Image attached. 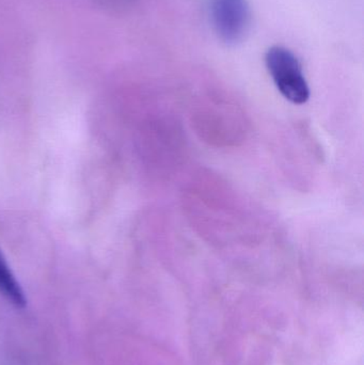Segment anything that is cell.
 <instances>
[{
  "instance_id": "cell-1",
  "label": "cell",
  "mask_w": 364,
  "mask_h": 365,
  "mask_svg": "<svg viewBox=\"0 0 364 365\" xmlns=\"http://www.w3.org/2000/svg\"><path fill=\"white\" fill-rule=\"evenodd\" d=\"M267 70L280 93L293 104L303 105L310 98V89L296 56L282 46H273L265 56Z\"/></svg>"
},
{
  "instance_id": "cell-2",
  "label": "cell",
  "mask_w": 364,
  "mask_h": 365,
  "mask_svg": "<svg viewBox=\"0 0 364 365\" xmlns=\"http://www.w3.org/2000/svg\"><path fill=\"white\" fill-rule=\"evenodd\" d=\"M212 25L220 41L236 45L245 38L250 27L247 0H209Z\"/></svg>"
},
{
  "instance_id": "cell-3",
  "label": "cell",
  "mask_w": 364,
  "mask_h": 365,
  "mask_svg": "<svg viewBox=\"0 0 364 365\" xmlns=\"http://www.w3.org/2000/svg\"><path fill=\"white\" fill-rule=\"evenodd\" d=\"M0 295L15 308L27 306V297L21 283L11 269L4 252L0 249Z\"/></svg>"
}]
</instances>
